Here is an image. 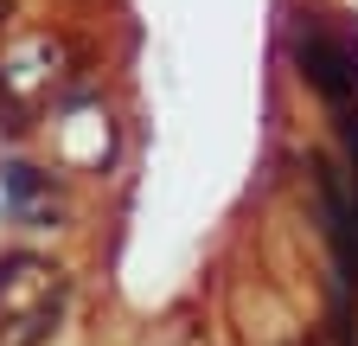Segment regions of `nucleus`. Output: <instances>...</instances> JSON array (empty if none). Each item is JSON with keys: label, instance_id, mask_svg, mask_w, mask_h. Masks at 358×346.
<instances>
[{"label": "nucleus", "instance_id": "20e7f679", "mask_svg": "<svg viewBox=\"0 0 358 346\" xmlns=\"http://www.w3.org/2000/svg\"><path fill=\"white\" fill-rule=\"evenodd\" d=\"M288 346H313V340H288Z\"/></svg>", "mask_w": 358, "mask_h": 346}, {"label": "nucleus", "instance_id": "f03ea898", "mask_svg": "<svg viewBox=\"0 0 358 346\" xmlns=\"http://www.w3.org/2000/svg\"><path fill=\"white\" fill-rule=\"evenodd\" d=\"M52 321H58V295L45 301V308H32V314H26V321H20V327H13L7 340H0V346H38V340H45V327H52Z\"/></svg>", "mask_w": 358, "mask_h": 346}, {"label": "nucleus", "instance_id": "f257e3e1", "mask_svg": "<svg viewBox=\"0 0 358 346\" xmlns=\"http://www.w3.org/2000/svg\"><path fill=\"white\" fill-rule=\"evenodd\" d=\"M288 58L327 103H352V90H358V46L345 32H333L320 13H301L288 26Z\"/></svg>", "mask_w": 358, "mask_h": 346}, {"label": "nucleus", "instance_id": "7ed1b4c3", "mask_svg": "<svg viewBox=\"0 0 358 346\" xmlns=\"http://www.w3.org/2000/svg\"><path fill=\"white\" fill-rule=\"evenodd\" d=\"M13 270H20V263H0V289H7V282H13Z\"/></svg>", "mask_w": 358, "mask_h": 346}]
</instances>
